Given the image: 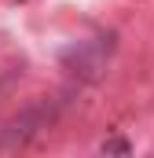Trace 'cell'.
Returning <instances> with one entry per match:
<instances>
[{"instance_id": "1", "label": "cell", "mask_w": 154, "mask_h": 158, "mask_svg": "<svg viewBox=\"0 0 154 158\" xmlns=\"http://www.w3.org/2000/svg\"><path fill=\"white\" fill-rule=\"evenodd\" d=\"M103 151H107V155H128V143H125V140H107Z\"/></svg>"}]
</instances>
